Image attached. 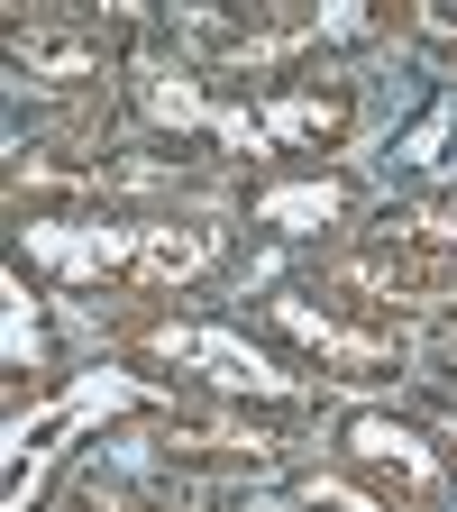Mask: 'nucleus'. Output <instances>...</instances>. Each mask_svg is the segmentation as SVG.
Instances as JSON below:
<instances>
[{"mask_svg":"<svg viewBox=\"0 0 457 512\" xmlns=\"http://www.w3.org/2000/svg\"><path fill=\"white\" fill-rule=\"evenodd\" d=\"M64 512H165V503L128 494V485H110V476H74V485H64Z\"/></svg>","mask_w":457,"mask_h":512,"instance_id":"14","label":"nucleus"},{"mask_svg":"<svg viewBox=\"0 0 457 512\" xmlns=\"http://www.w3.org/2000/svg\"><path fill=\"white\" fill-rule=\"evenodd\" d=\"M311 293L384 320V330H439V320H457V256H412V247H384L357 229L339 247H320Z\"/></svg>","mask_w":457,"mask_h":512,"instance_id":"4","label":"nucleus"},{"mask_svg":"<svg viewBox=\"0 0 457 512\" xmlns=\"http://www.w3.org/2000/svg\"><path fill=\"white\" fill-rule=\"evenodd\" d=\"M247 101H256V138H266V156L330 165V156L357 138V83L293 74V83H266V92H247Z\"/></svg>","mask_w":457,"mask_h":512,"instance_id":"10","label":"nucleus"},{"mask_svg":"<svg viewBox=\"0 0 457 512\" xmlns=\"http://www.w3.org/2000/svg\"><path fill=\"white\" fill-rule=\"evenodd\" d=\"M138 448H156L165 467H202V476H293L284 412H238V403H202V394L156 403L138 421Z\"/></svg>","mask_w":457,"mask_h":512,"instance_id":"6","label":"nucleus"},{"mask_svg":"<svg viewBox=\"0 0 457 512\" xmlns=\"http://www.w3.org/2000/svg\"><path fill=\"white\" fill-rule=\"evenodd\" d=\"M430 430H439V448H448V458H457V394H448V403L430 412Z\"/></svg>","mask_w":457,"mask_h":512,"instance_id":"15","label":"nucleus"},{"mask_svg":"<svg viewBox=\"0 0 457 512\" xmlns=\"http://www.w3.org/2000/svg\"><path fill=\"white\" fill-rule=\"evenodd\" d=\"M238 220L266 229V238H320V247H339L366 220V183L339 174V165H284V174H256L238 192Z\"/></svg>","mask_w":457,"mask_h":512,"instance_id":"9","label":"nucleus"},{"mask_svg":"<svg viewBox=\"0 0 457 512\" xmlns=\"http://www.w3.org/2000/svg\"><path fill=\"white\" fill-rule=\"evenodd\" d=\"M384 28H394L421 64H439V74L457 83V10H448V0H394V19H384Z\"/></svg>","mask_w":457,"mask_h":512,"instance_id":"13","label":"nucleus"},{"mask_svg":"<svg viewBox=\"0 0 457 512\" xmlns=\"http://www.w3.org/2000/svg\"><path fill=\"white\" fill-rule=\"evenodd\" d=\"M366 238H384V247H412V256H457V183L366 211Z\"/></svg>","mask_w":457,"mask_h":512,"instance_id":"11","label":"nucleus"},{"mask_svg":"<svg viewBox=\"0 0 457 512\" xmlns=\"http://www.w3.org/2000/svg\"><path fill=\"white\" fill-rule=\"evenodd\" d=\"M119 92L174 147H220V156H247V165L266 156V138H256V101L247 92H220L202 64H183V55H138L119 74Z\"/></svg>","mask_w":457,"mask_h":512,"instance_id":"5","label":"nucleus"},{"mask_svg":"<svg viewBox=\"0 0 457 512\" xmlns=\"http://www.w3.org/2000/svg\"><path fill=\"white\" fill-rule=\"evenodd\" d=\"M119 357L138 366L147 384H174V394H202V403H238V412H284V421L320 384L266 330L220 320V311H174V302L119 311Z\"/></svg>","mask_w":457,"mask_h":512,"instance_id":"2","label":"nucleus"},{"mask_svg":"<svg viewBox=\"0 0 457 512\" xmlns=\"http://www.w3.org/2000/svg\"><path fill=\"white\" fill-rule=\"evenodd\" d=\"M256 330H266L302 375H320V384H394L412 366L403 330H384V320H366V311H339L311 284H275L266 302H256Z\"/></svg>","mask_w":457,"mask_h":512,"instance_id":"3","label":"nucleus"},{"mask_svg":"<svg viewBox=\"0 0 457 512\" xmlns=\"http://www.w3.org/2000/svg\"><path fill=\"white\" fill-rule=\"evenodd\" d=\"M138 64V28L128 19H92V10H37V19H10V74L28 92H101L110 74Z\"/></svg>","mask_w":457,"mask_h":512,"instance_id":"7","label":"nucleus"},{"mask_svg":"<svg viewBox=\"0 0 457 512\" xmlns=\"http://www.w3.org/2000/svg\"><path fill=\"white\" fill-rule=\"evenodd\" d=\"M229 220L220 211H64L19 229V266H46L74 293L119 302H174L229 266Z\"/></svg>","mask_w":457,"mask_h":512,"instance_id":"1","label":"nucleus"},{"mask_svg":"<svg viewBox=\"0 0 457 512\" xmlns=\"http://www.w3.org/2000/svg\"><path fill=\"white\" fill-rule=\"evenodd\" d=\"M284 494H293V512H421V503H403V494H384V485H366L357 467H293L284 476Z\"/></svg>","mask_w":457,"mask_h":512,"instance_id":"12","label":"nucleus"},{"mask_svg":"<svg viewBox=\"0 0 457 512\" xmlns=\"http://www.w3.org/2000/svg\"><path fill=\"white\" fill-rule=\"evenodd\" d=\"M330 458L357 467V476L384 485V494L421 503V512H439L448 485H457V458L439 448V430H430V421H403V412H384V403H366V412L339 421V448H330Z\"/></svg>","mask_w":457,"mask_h":512,"instance_id":"8","label":"nucleus"}]
</instances>
